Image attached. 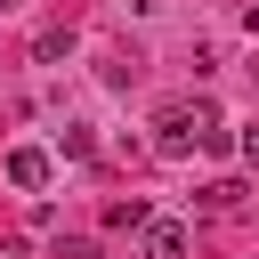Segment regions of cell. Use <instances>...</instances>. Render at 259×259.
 <instances>
[{"mask_svg":"<svg viewBox=\"0 0 259 259\" xmlns=\"http://www.w3.org/2000/svg\"><path fill=\"white\" fill-rule=\"evenodd\" d=\"M194 202H202V210H243V178H210Z\"/></svg>","mask_w":259,"mask_h":259,"instance_id":"cell-6","label":"cell"},{"mask_svg":"<svg viewBox=\"0 0 259 259\" xmlns=\"http://www.w3.org/2000/svg\"><path fill=\"white\" fill-rule=\"evenodd\" d=\"M154 130H162V138H154V154H162V162H186V154H194V113H186V105H170Z\"/></svg>","mask_w":259,"mask_h":259,"instance_id":"cell-2","label":"cell"},{"mask_svg":"<svg viewBox=\"0 0 259 259\" xmlns=\"http://www.w3.org/2000/svg\"><path fill=\"white\" fill-rule=\"evenodd\" d=\"M130 73H138L130 57H105V65H97V81H105V89H130Z\"/></svg>","mask_w":259,"mask_h":259,"instance_id":"cell-8","label":"cell"},{"mask_svg":"<svg viewBox=\"0 0 259 259\" xmlns=\"http://www.w3.org/2000/svg\"><path fill=\"white\" fill-rule=\"evenodd\" d=\"M243 24H251V40H259V0H251V8H243Z\"/></svg>","mask_w":259,"mask_h":259,"instance_id":"cell-11","label":"cell"},{"mask_svg":"<svg viewBox=\"0 0 259 259\" xmlns=\"http://www.w3.org/2000/svg\"><path fill=\"white\" fill-rule=\"evenodd\" d=\"M0 8H16V0H0Z\"/></svg>","mask_w":259,"mask_h":259,"instance_id":"cell-12","label":"cell"},{"mask_svg":"<svg viewBox=\"0 0 259 259\" xmlns=\"http://www.w3.org/2000/svg\"><path fill=\"white\" fill-rule=\"evenodd\" d=\"M0 178H8L16 194H40V186H49V154H40V146H8V154H0Z\"/></svg>","mask_w":259,"mask_h":259,"instance_id":"cell-1","label":"cell"},{"mask_svg":"<svg viewBox=\"0 0 259 259\" xmlns=\"http://www.w3.org/2000/svg\"><path fill=\"white\" fill-rule=\"evenodd\" d=\"M73 49H81V32H73V24H40V32H32V57H40V65H65Z\"/></svg>","mask_w":259,"mask_h":259,"instance_id":"cell-4","label":"cell"},{"mask_svg":"<svg viewBox=\"0 0 259 259\" xmlns=\"http://www.w3.org/2000/svg\"><path fill=\"white\" fill-rule=\"evenodd\" d=\"M146 219H154L146 194H113V202H105V227H113V235H130V227H146Z\"/></svg>","mask_w":259,"mask_h":259,"instance_id":"cell-5","label":"cell"},{"mask_svg":"<svg viewBox=\"0 0 259 259\" xmlns=\"http://www.w3.org/2000/svg\"><path fill=\"white\" fill-rule=\"evenodd\" d=\"M243 162H259V130H243Z\"/></svg>","mask_w":259,"mask_h":259,"instance_id":"cell-10","label":"cell"},{"mask_svg":"<svg viewBox=\"0 0 259 259\" xmlns=\"http://www.w3.org/2000/svg\"><path fill=\"white\" fill-rule=\"evenodd\" d=\"M57 146H65L73 162H89V154H97V130H81V121H65V130H57Z\"/></svg>","mask_w":259,"mask_h":259,"instance_id":"cell-7","label":"cell"},{"mask_svg":"<svg viewBox=\"0 0 259 259\" xmlns=\"http://www.w3.org/2000/svg\"><path fill=\"white\" fill-rule=\"evenodd\" d=\"M57 259H105V251H97L89 235H65V243H57Z\"/></svg>","mask_w":259,"mask_h":259,"instance_id":"cell-9","label":"cell"},{"mask_svg":"<svg viewBox=\"0 0 259 259\" xmlns=\"http://www.w3.org/2000/svg\"><path fill=\"white\" fill-rule=\"evenodd\" d=\"M138 251H146V259H186V227H178V219H146V227H138Z\"/></svg>","mask_w":259,"mask_h":259,"instance_id":"cell-3","label":"cell"}]
</instances>
